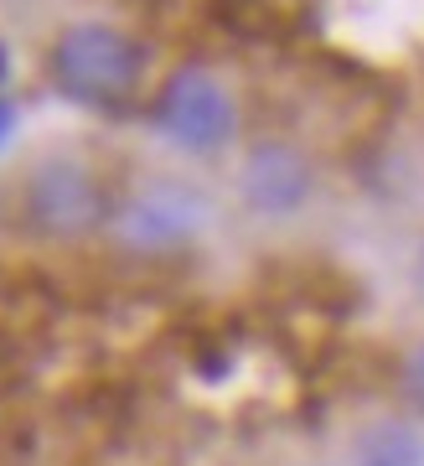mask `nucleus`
Instances as JSON below:
<instances>
[{"instance_id":"8","label":"nucleus","mask_w":424,"mask_h":466,"mask_svg":"<svg viewBox=\"0 0 424 466\" xmlns=\"http://www.w3.org/2000/svg\"><path fill=\"white\" fill-rule=\"evenodd\" d=\"M0 78H5V47H0Z\"/></svg>"},{"instance_id":"2","label":"nucleus","mask_w":424,"mask_h":466,"mask_svg":"<svg viewBox=\"0 0 424 466\" xmlns=\"http://www.w3.org/2000/svg\"><path fill=\"white\" fill-rule=\"evenodd\" d=\"M156 119H161V130L171 140H181L192 150H212L223 146L233 130V104L207 73H177L166 84L161 104H156Z\"/></svg>"},{"instance_id":"1","label":"nucleus","mask_w":424,"mask_h":466,"mask_svg":"<svg viewBox=\"0 0 424 466\" xmlns=\"http://www.w3.org/2000/svg\"><path fill=\"white\" fill-rule=\"evenodd\" d=\"M52 67H57L63 94H73L78 104H115L140 78V47L125 32H115V26L88 21V26H73L57 42Z\"/></svg>"},{"instance_id":"4","label":"nucleus","mask_w":424,"mask_h":466,"mask_svg":"<svg viewBox=\"0 0 424 466\" xmlns=\"http://www.w3.org/2000/svg\"><path fill=\"white\" fill-rule=\"evenodd\" d=\"M244 192H248L254 208H264V213H285V208H295V202H306L310 171H306V161H300L295 150L259 146L254 156H248V167H244Z\"/></svg>"},{"instance_id":"5","label":"nucleus","mask_w":424,"mask_h":466,"mask_svg":"<svg viewBox=\"0 0 424 466\" xmlns=\"http://www.w3.org/2000/svg\"><path fill=\"white\" fill-rule=\"evenodd\" d=\"M358 466H424V446L409 425H373L358 441Z\"/></svg>"},{"instance_id":"3","label":"nucleus","mask_w":424,"mask_h":466,"mask_svg":"<svg viewBox=\"0 0 424 466\" xmlns=\"http://www.w3.org/2000/svg\"><path fill=\"white\" fill-rule=\"evenodd\" d=\"M26 208H32V218L47 233H73V228H88L98 218V187L88 182V171L73 167V161H47V167L32 177Z\"/></svg>"},{"instance_id":"7","label":"nucleus","mask_w":424,"mask_h":466,"mask_svg":"<svg viewBox=\"0 0 424 466\" xmlns=\"http://www.w3.org/2000/svg\"><path fill=\"white\" fill-rule=\"evenodd\" d=\"M11 125H16V109L0 99V146H5V135H11Z\"/></svg>"},{"instance_id":"6","label":"nucleus","mask_w":424,"mask_h":466,"mask_svg":"<svg viewBox=\"0 0 424 466\" xmlns=\"http://www.w3.org/2000/svg\"><path fill=\"white\" fill-rule=\"evenodd\" d=\"M409 394H414V404L424 410V348L414 352V363H409Z\"/></svg>"}]
</instances>
